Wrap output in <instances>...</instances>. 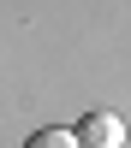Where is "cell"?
Wrapping results in <instances>:
<instances>
[{"label":"cell","mask_w":131,"mask_h":148,"mask_svg":"<svg viewBox=\"0 0 131 148\" xmlns=\"http://www.w3.org/2000/svg\"><path fill=\"white\" fill-rule=\"evenodd\" d=\"M71 136H78V148H125V119L119 113H107V107H95V113H83L78 119V130H71Z\"/></svg>","instance_id":"6da1fadb"},{"label":"cell","mask_w":131,"mask_h":148,"mask_svg":"<svg viewBox=\"0 0 131 148\" xmlns=\"http://www.w3.org/2000/svg\"><path fill=\"white\" fill-rule=\"evenodd\" d=\"M24 148H78V136H71V130H36V136H24Z\"/></svg>","instance_id":"7a4b0ae2"}]
</instances>
